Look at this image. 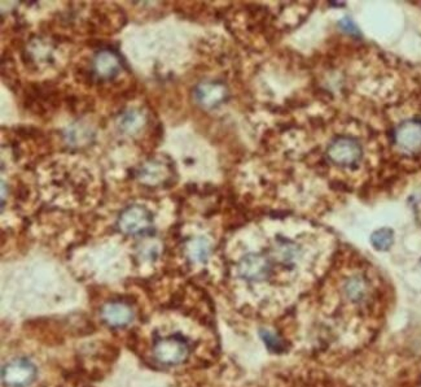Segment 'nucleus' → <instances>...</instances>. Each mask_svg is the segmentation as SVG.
Segmentation results:
<instances>
[{
	"label": "nucleus",
	"mask_w": 421,
	"mask_h": 387,
	"mask_svg": "<svg viewBox=\"0 0 421 387\" xmlns=\"http://www.w3.org/2000/svg\"><path fill=\"white\" fill-rule=\"evenodd\" d=\"M153 354L162 364H181L189 356V343L181 335H173L156 342Z\"/></svg>",
	"instance_id": "obj_2"
},
{
	"label": "nucleus",
	"mask_w": 421,
	"mask_h": 387,
	"mask_svg": "<svg viewBox=\"0 0 421 387\" xmlns=\"http://www.w3.org/2000/svg\"><path fill=\"white\" fill-rule=\"evenodd\" d=\"M187 254L192 261L205 263L211 255V242L203 236L195 238L187 244Z\"/></svg>",
	"instance_id": "obj_10"
},
{
	"label": "nucleus",
	"mask_w": 421,
	"mask_h": 387,
	"mask_svg": "<svg viewBox=\"0 0 421 387\" xmlns=\"http://www.w3.org/2000/svg\"><path fill=\"white\" fill-rule=\"evenodd\" d=\"M271 264L261 254H248L241 258L237 272L245 281H264L270 274Z\"/></svg>",
	"instance_id": "obj_5"
},
{
	"label": "nucleus",
	"mask_w": 421,
	"mask_h": 387,
	"mask_svg": "<svg viewBox=\"0 0 421 387\" xmlns=\"http://www.w3.org/2000/svg\"><path fill=\"white\" fill-rule=\"evenodd\" d=\"M95 75L101 80H111L120 70V59L111 50H101L94 59Z\"/></svg>",
	"instance_id": "obj_8"
},
{
	"label": "nucleus",
	"mask_w": 421,
	"mask_h": 387,
	"mask_svg": "<svg viewBox=\"0 0 421 387\" xmlns=\"http://www.w3.org/2000/svg\"><path fill=\"white\" fill-rule=\"evenodd\" d=\"M227 90L225 85L218 82H203L195 90V98L200 106L205 108H213L218 106L226 98Z\"/></svg>",
	"instance_id": "obj_9"
},
{
	"label": "nucleus",
	"mask_w": 421,
	"mask_h": 387,
	"mask_svg": "<svg viewBox=\"0 0 421 387\" xmlns=\"http://www.w3.org/2000/svg\"><path fill=\"white\" fill-rule=\"evenodd\" d=\"M67 139L70 145L82 146L84 143H89L92 138V131L89 126H83L79 124H76L70 126L65 131Z\"/></svg>",
	"instance_id": "obj_13"
},
{
	"label": "nucleus",
	"mask_w": 421,
	"mask_h": 387,
	"mask_svg": "<svg viewBox=\"0 0 421 387\" xmlns=\"http://www.w3.org/2000/svg\"><path fill=\"white\" fill-rule=\"evenodd\" d=\"M144 124H145V117L142 112H139L136 109L125 112L118 120L120 129L128 134H134L136 131H139L143 128Z\"/></svg>",
	"instance_id": "obj_11"
},
{
	"label": "nucleus",
	"mask_w": 421,
	"mask_h": 387,
	"mask_svg": "<svg viewBox=\"0 0 421 387\" xmlns=\"http://www.w3.org/2000/svg\"><path fill=\"white\" fill-rule=\"evenodd\" d=\"M298 247L291 242H279L276 249V255L280 261L284 264H292L296 258H298Z\"/></svg>",
	"instance_id": "obj_15"
},
{
	"label": "nucleus",
	"mask_w": 421,
	"mask_h": 387,
	"mask_svg": "<svg viewBox=\"0 0 421 387\" xmlns=\"http://www.w3.org/2000/svg\"><path fill=\"white\" fill-rule=\"evenodd\" d=\"M394 241L393 230L389 228L378 229L371 236L372 246L378 251L389 250Z\"/></svg>",
	"instance_id": "obj_14"
},
{
	"label": "nucleus",
	"mask_w": 421,
	"mask_h": 387,
	"mask_svg": "<svg viewBox=\"0 0 421 387\" xmlns=\"http://www.w3.org/2000/svg\"><path fill=\"white\" fill-rule=\"evenodd\" d=\"M339 28H341L342 31H346L347 34H353V36H358V34H359V31H358L357 25H355L349 17H345V18H342V20L339 21Z\"/></svg>",
	"instance_id": "obj_17"
},
{
	"label": "nucleus",
	"mask_w": 421,
	"mask_h": 387,
	"mask_svg": "<svg viewBox=\"0 0 421 387\" xmlns=\"http://www.w3.org/2000/svg\"><path fill=\"white\" fill-rule=\"evenodd\" d=\"M37 378V368L28 359H15L3 366L1 381L7 387H28Z\"/></svg>",
	"instance_id": "obj_1"
},
{
	"label": "nucleus",
	"mask_w": 421,
	"mask_h": 387,
	"mask_svg": "<svg viewBox=\"0 0 421 387\" xmlns=\"http://www.w3.org/2000/svg\"><path fill=\"white\" fill-rule=\"evenodd\" d=\"M153 216L143 205H133L123 209L118 219V227L125 234L140 236L152 227Z\"/></svg>",
	"instance_id": "obj_3"
},
{
	"label": "nucleus",
	"mask_w": 421,
	"mask_h": 387,
	"mask_svg": "<svg viewBox=\"0 0 421 387\" xmlns=\"http://www.w3.org/2000/svg\"><path fill=\"white\" fill-rule=\"evenodd\" d=\"M101 319L108 327H126L134 319L133 310L122 302H111L101 308Z\"/></svg>",
	"instance_id": "obj_6"
},
{
	"label": "nucleus",
	"mask_w": 421,
	"mask_h": 387,
	"mask_svg": "<svg viewBox=\"0 0 421 387\" xmlns=\"http://www.w3.org/2000/svg\"><path fill=\"white\" fill-rule=\"evenodd\" d=\"M261 338L264 339L267 349L272 351V352H278L279 354V352H283L286 349L284 343L279 338L278 335L271 333L269 330H261Z\"/></svg>",
	"instance_id": "obj_16"
},
{
	"label": "nucleus",
	"mask_w": 421,
	"mask_h": 387,
	"mask_svg": "<svg viewBox=\"0 0 421 387\" xmlns=\"http://www.w3.org/2000/svg\"><path fill=\"white\" fill-rule=\"evenodd\" d=\"M346 295L353 302H361L369 293V285L361 276H354L345 285Z\"/></svg>",
	"instance_id": "obj_12"
},
{
	"label": "nucleus",
	"mask_w": 421,
	"mask_h": 387,
	"mask_svg": "<svg viewBox=\"0 0 421 387\" xmlns=\"http://www.w3.org/2000/svg\"><path fill=\"white\" fill-rule=\"evenodd\" d=\"M361 146L353 138H337L328 148L330 159L339 167H355L361 159Z\"/></svg>",
	"instance_id": "obj_4"
},
{
	"label": "nucleus",
	"mask_w": 421,
	"mask_h": 387,
	"mask_svg": "<svg viewBox=\"0 0 421 387\" xmlns=\"http://www.w3.org/2000/svg\"><path fill=\"white\" fill-rule=\"evenodd\" d=\"M395 142L399 147L414 151L421 147V121L410 120L399 125L395 131Z\"/></svg>",
	"instance_id": "obj_7"
}]
</instances>
